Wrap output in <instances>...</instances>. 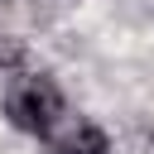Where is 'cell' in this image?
Here are the masks:
<instances>
[{"instance_id":"obj_3","label":"cell","mask_w":154,"mask_h":154,"mask_svg":"<svg viewBox=\"0 0 154 154\" xmlns=\"http://www.w3.org/2000/svg\"><path fill=\"white\" fill-rule=\"evenodd\" d=\"M24 38H14V34H0V77H10V72H19L24 67Z\"/></svg>"},{"instance_id":"obj_2","label":"cell","mask_w":154,"mask_h":154,"mask_svg":"<svg viewBox=\"0 0 154 154\" xmlns=\"http://www.w3.org/2000/svg\"><path fill=\"white\" fill-rule=\"evenodd\" d=\"M43 140H48V154H106V149H111V135H106L96 120L67 116V111L53 120V130H48Z\"/></svg>"},{"instance_id":"obj_1","label":"cell","mask_w":154,"mask_h":154,"mask_svg":"<svg viewBox=\"0 0 154 154\" xmlns=\"http://www.w3.org/2000/svg\"><path fill=\"white\" fill-rule=\"evenodd\" d=\"M0 111H5V120H10L14 130H24V135H48L53 120L67 111V101H63V87H58L48 72L19 67V72H10V82H5Z\"/></svg>"},{"instance_id":"obj_4","label":"cell","mask_w":154,"mask_h":154,"mask_svg":"<svg viewBox=\"0 0 154 154\" xmlns=\"http://www.w3.org/2000/svg\"><path fill=\"white\" fill-rule=\"evenodd\" d=\"M5 10H10V0H0V14H5Z\"/></svg>"}]
</instances>
